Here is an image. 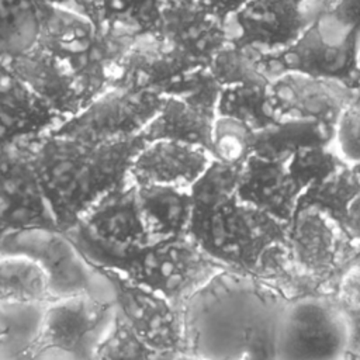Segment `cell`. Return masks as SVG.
<instances>
[{"label": "cell", "instance_id": "cell-6", "mask_svg": "<svg viewBox=\"0 0 360 360\" xmlns=\"http://www.w3.org/2000/svg\"><path fill=\"white\" fill-rule=\"evenodd\" d=\"M225 270L229 269L186 233L150 240L121 276L163 295L183 311L198 290Z\"/></svg>", "mask_w": 360, "mask_h": 360}, {"label": "cell", "instance_id": "cell-3", "mask_svg": "<svg viewBox=\"0 0 360 360\" xmlns=\"http://www.w3.org/2000/svg\"><path fill=\"white\" fill-rule=\"evenodd\" d=\"M128 45L107 35L87 13L68 3L41 0L38 46L68 65L84 105L110 86L112 66Z\"/></svg>", "mask_w": 360, "mask_h": 360}, {"label": "cell", "instance_id": "cell-16", "mask_svg": "<svg viewBox=\"0 0 360 360\" xmlns=\"http://www.w3.org/2000/svg\"><path fill=\"white\" fill-rule=\"evenodd\" d=\"M270 97L278 120L301 118L335 125L354 93L343 83L281 72L270 79Z\"/></svg>", "mask_w": 360, "mask_h": 360}, {"label": "cell", "instance_id": "cell-41", "mask_svg": "<svg viewBox=\"0 0 360 360\" xmlns=\"http://www.w3.org/2000/svg\"><path fill=\"white\" fill-rule=\"evenodd\" d=\"M342 229L360 249V195L350 204Z\"/></svg>", "mask_w": 360, "mask_h": 360}, {"label": "cell", "instance_id": "cell-28", "mask_svg": "<svg viewBox=\"0 0 360 360\" xmlns=\"http://www.w3.org/2000/svg\"><path fill=\"white\" fill-rule=\"evenodd\" d=\"M51 301L46 277L37 263L17 255H0V304L42 305Z\"/></svg>", "mask_w": 360, "mask_h": 360}, {"label": "cell", "instance_id": "cell-19", "mask_svg": "<svg viewBox=\"0 0 360 360\" xmlns=\"http://www.w3.org/2000/svg\"><path fill=\"white\" fill-rule=\"evenodd\" d=\"M301 194L291 177L287 160L264 159L252 155L242 166L236 197L285 224H290Z\"/></svg>", "mask_w": 360, "mask_h": 360}, {"label": "cell", "instance_id": "cell-36", "mask_svg": "<svg viewBox=\"0 0 360 360\" xmlns=\"http://www.w3.org/2000/svg\"><path fill=\"white\" fill-rule=\"evenodd\" d=\"M332 146L346 163H360V101L353 98L339 114Z\"/></svg>", "mask_w": 360, "mask_h": 360}, {"label": "cell", "instance_id": "cell-32", "mask_svg": "<svg viewBox=\"0 0 360 360\" xmlns=\"http://www.w3.org/2000/svg\"><path fill=\"white\" fill-rule=\"evenodd\" d=\"M255 129L232 117L215 115L211 129L210 156L231 166H243L253 155Z\"/></svg>", "mask_w": 360, "mask_h": 360}, {"label": "cell", "instance_id": "cell-37", "mask_svg": "<svg viewBox=\"0 0 360 360\" xmlns=\"http://www.w3.org/2000/svg\"><path fill=\"white\" fill-rule=\"evenodd\" d=\"M333 297L342 307H360V252L340 274Z\"/></svg>", "mask_w": 360, "mask_h": 360}, {"label": "cell", "instance_id": "cell-13", "mask_svg": "<svg viewBox=\"0 0 360 360\" xmlns=\"http://www.w3.org/2000/svg\"><path fill=\"white\" fill-rule=\"evenodd\" d=\"M100 276L112 291L115 312L158 353L183 349V311L163 295L136 284L115 271Z\"/></svg>", "mask_w": 360, "mask_h": 360}, {"label": "cell", "instance_id": "cell-35", "mask_svg": "<svg viewBox=\"0 0 360 360\" xmlns=\"http://www.w3.org/2000/svg\"><path fill=\"white\" fill-rule=\"evenodd\" d=\"M221 89L222 86L214 77L210 68L207 65H198L180 79L169 96L177 97L194 107L217 115Z\"/></svg>", "mask_w": 360, "mask_h": 360}, {"label": "cell", "instance_id": "cell-14", "mask_svg": "<svg viewBox=\"0 0 360 360\" xmlns=\"http://www.w3.org/2000/svg\"><path fill=\"white\" fill-rule=\"evenodd\" d=\"M200 63L158 34L134 39L115 60L110 86L169 96L180 79Z\"/></svg>", "mask_w": 360, "mask_h": 360}, {"label": "cell", "instance_id": "cell-4", "mask_svg": "<svg viewBox=\"0 0 360 360\" xmlns=\"http://www.w3.org/2000/svg\"><path fill=\"white\" fill-rule=\"evenodd\" d=\"M94 271L122 274L149 238L132 181L114 188L63 231Z\"/></svg>", "mask_w": 360, "mask_h": 360}, {"label": "cell", "instance_id": "cell-30", "mask_svg": "<svg viewBox=\"0 0 360 360\" xmlns=\"http://www.w3.org/2000/svg\"><path fill=\"white\" fill-rule=\"evenodd\" d=\"M208 68L222 87L270 82L262 53L256 49L239 46L232 42H228L211 59Z\"/></svg>", "mask_w": 360, "mask_h": 360}, {"label": "cell", "instance_id": "cell-25", "mask_svg": "<svg viewBox=\"0 0 360 360\" xmlns=\"http://www.w3.org/2000/svg\"><path fill=\"white\" fill-rule=\"evenodd\" d=\"M335 125L314 120L284 118L255 131L253 155L273 160H288L301 148L332 145Z\"/></svg>", "mask_w": 360, "mask_h": 360}, {"label": "cell", "instance_id": "cell-27", "mask_svg": "<svg viewBox=\"0 0 360 360\" xmlns=\"http://www.w3.org/2000/svg\"><path fill=\"white\" fill-rule=\"evenodd\" d=\"M357 195H360V176L352 165H345L305 187L298 197L295 212L307 208L316 210L342 228L349 207Z\"/></svg>", "mask_w": 360, "mask_h": 360}, {"label": "cell", "instance_id": "cell-12", "mask_svg": "<svg viewBox=\"0 0 360 360\" xmlns=\"http://www.w3.org/2000/svg\"><path fill=\"white\" fill-rule=\"evenodd\" d=\"M0 255L24 256L46 277L51 301L72 295L91 294L94 271L59 229H30L4 236Z\"/></svg>", "mask_w": 360, "mask_h": 360}, {"label": "cell", "instance_id": "cell-5", "mask_svg": "<svg viewBox=\"0 0 360 360\" xmlns=\"http://www.w3.org/2000/svg\"><path fill=\"white\" fill-rule=\"evenodd\" d=\"M288 226L233 194L207 215L191 219L188 235L229 270L253 274L269 250L287 243Z\"/></svg>", "mask_w": 360, "mask_h": 360}, {"label": "cell", "instance_id": "cell-38", "mask_svg": "<svg viewBox=\"0 0 360 360\" xmlns=\"http://www.w3.org/2000/svg\"><path fill=\"white\" fill-rule=\"evenodd\" d=\"M322 7L360 31V0H326Z\"/></svg>", "mask_w": 360, "mask_h": 360}, {"label": "cell", "instance_id": "cell-7", "mask_svg": "<svg viewBox=\"0 0 360 360\" xmlns=\"http://www.w3.org/2000/svg\"><path fill=\"white\" fill-rule=\"evenodd\" d=\"M359 49L360 31L322 7L309 17L290 46L273 53H260L264 63L276 62L281 66L278 73L297 72L350 87L357 73Z\"/></svg>", "mask_w": 360, "mask_h": 360}, {"label": "cell", "instance_id": "cell-18", "mask_svg": "<svg viewBox=\"0 0 360 360\" xmlns=\"http://www.w3.org/2000/svg\"><path fill=\"white\" fill-rule=\"evenodd\" d=\"M200 65H207L229 42L226 22L200 4L166 0L155 32Z\"/></svg>", "mask_w": 360, "mask_h": 360}, {"label": "cell", "instance_id": "cell-40", "mask_svg": "<svg viewBox=\"0 0 360 360\" xmlns=\"http://www.w3.org/2000/svg\"><path fill=\"white\" fill-rule=\"evenodd\" d=\"M347 326V350H360V307H343Z\"/></svg>", "mask_w": 360, "mask_h": 360}, {"label": "cell", "instance_id": "cell-33", "mask_svg": "<svg viewBox=\"0 0 360 360\" xmlns=\"http://www.w3.org/2000/svg\"><path fill=\"white\" fill-rule=\"evenodd\" d=\"M158 352L148 346L114 309L105 335L94 350V360H155Z\"/></svg>", "mask_w": 360, "mask_h": 360}, {"label": "cell", "instance_id": "cell-22", "mask_svg": "<svg viewBox=\"0 0 360 360\" xmlns=\"http://www.w3.org/2000/svg\"><path fill=\"white\" fill-rule=\"evenodd\" d=\"M136 186V200L152 240L188 233L193 200L188 188L163 184Z\"/></svg>", "mask_w": 360, "mask_h": 360}, {"label": "cell", "instance_id": "cell-15", "mask_svg": "<svg viewBox=\"0 0 360 360\" xmlns=\"http://www.w3.org/2000/svg\"><path fill=\"white\" fill-rule=\"evenodd\" d=\"M228 21L235 31L229 42L273 53L290 46L309 17L304 6L290 0H248Z\"/></svg>", "mask_w": 360, "mask_h": 360}, {"label": "cell", "instance_id": "cell-26", "mask_svg": "<svg viewBox=\"0 0 360 360\" xmlns=\"http://www.w3.org/2000/svg\"><path fill=\"white\" fill-rule=\"evenodd\" d=\"M41 0H0V63H10L38 46Z\"/></svg>", "mask_w": 360, "mask_h": 360}, {"label": "cell", "instance_id": "cell-44", "mask_svg": "<svg viewBox=\"0 0 360 360\" xmlns=\"http://www.w3.org/2000/svg\"><path fill=\"white\" fill-rule=\"evenodd\" d=\"M343 360H360V350L354 352H346Z\"/></svg>", "mask_w": 360, "mask_h": 360}, {"label": "cell", "instance_id": "cell-11", "mask_svg": "<svg viewBox=\"0 0 360 360\" xmlns=\"http://www.w3.org/2000/svg\"><path fill=\"white\" fill-rule=\"evenodd\" d=\"M34 141L0 146V240L21 231L58 229L34 166Z\"/></svg>", "mask_w": 360, "mask_h": 360}, {"label": "cell", "instance_id": "cell-39", "mask_svg": "<svg viewBox=\"0 0 360 360\" xmlns=\"http://www.w3.org/2000/svg\"><path fill=\"white\" fill-rule=\"evenodd\" d=\"M248 0H195L208 13L226 22Z\"/></svg>", "mask_w": 360, "mask_h": 360}, {"label": "cell", "instance_id": "cell-43", "mask_svg": "<svg viewBox=\"0 0 360 360\" xmlns=\"http://www.w3.org/2000/svg\"><path fill=\"white\" fill-rule=\"evenodd\" d=\"M350 89L354 93L353 98L360 101V49H359V56H357V73H356V76H354V79L350 84Z\"/></svg>", "mask_w": 360, "mask_h": 360}, {"label": "cell", "instance_id": "cell-21", "mask_svg": "<svg viewBox=\"0 0 360 360\" xmlns=\"http://www.w3.org/2000/svg\"><path fill=\"white\" fill-rule=\"evenodd\" d=\"M63 121L84 107L80 87L65 62L37 46L8 63Z\"/></svg>", "mask_w": 360, "mask_h": 360}, {"label": "cell", "instance_id": "cell-31", "mask_svg": "<svg viewBox=\"0 0 360 360\" xmlns=\"http://www.w3.org/2000/svg\"><path fill=\"white\" fill-rule=\"evenodd\" d=\"M240 170L242 166H231L211 159L205 170L188 188L193 200L191 219L207 215L236 194Z\"/></svg>", "mask_w": 360, "mask_h": 360}, {"label": "cell", "instance_id": "cell-2", "mask_svg": "<svg viewBox=\"0 0 360 360\" xmlns=\"http://www.w3.org/2000/svg\"><path fill=\"white\" fill-rule=\"evenodd\" d=\"M141 135L90 143L49 132L34 141L37 176L59 231L70 228L103 195L127 184Z\"/></svg>", "mask_w": 360, "mask_h": 360}, {"label": "cell", "instance_id": "cell-17", "mask_svg": "<svg viewBox=\"0 0 360 360\" xmlns=\"http://www.w3.org/2000/svg\"><path fill=\"white\" fill-rule=\"evenodd\" d=\"M62 120L8 65L0 63V146L38 139Z\"/></svg>", "mask_w": 360, "mask_h": 360}, {"label": "cell", "instance_id": "cell-46", "mask_svg": "<svg viewBox=\"0 0 360 360\" xmlns=\"http://www.w3.org/2000/svg\"><path fill=\"white\" fill-rule=\"evenodd\" d=\"M353 167H354V170L357 172V174L360 176V163H359V165H356V166H353Z\"/></svg>", "mask_w": 360, "mask_h": 360}, {"label": "cell", "instance_id": "cell-23", "mask_svg": "<svg viewBox=\"0 0 360 360\" xmlns=\"http://www.w3.org/2000/svg\"><path fill=\"white\" fill-rule=\"evenodd\" d=\"M215 115L177 97H163L156 115L141 132L145 142L174 141L210 150Z\"/></svg>", "mask_w": 360, "mask_h": 360}, {"label": "cell", "instance_id": "cell-24", "mask_svg": "<svg viewBox=\"0 0 360 360\" xmlns=\"http://www.w3.org/2000/svg\"><path fill=\"white\" fill-rule=\"evenodd\" d=\"M165 4L166 0H96L90 15L107 35L129 44L158 31Z\"/></svg>", "mask_w": 360, "mask_h": 360}, {"label": "cell", "instance_id": "cell-45", "mask_svg": "<svg viewBox=\"0 0 360 360\" xmlns=\"http://www.w3.org/2000/svg\"><path fill=\"white\" fill-rule=\"evenodd\" d=\"M290 1H294V3H297V4H301V6H304L307 0H290Z\"/></svg>", "mask_w": 360, "mask_h": 360}, {"label": "cell", "instance_id": "cell-48", "mask_svg": "<svg viewBox=\"0 0 360 360\" xmlns=\"http://www.w3.org/2000/svg\"><path fill=\"white\" fill-rule=\"evenodd\" d=\"M93 360H94V359H93Z\"/></svg>", "mask_w": 360, "mask_h": 360}, {"label": "cell", "instance_id": "cell-10", "mask_svg": "<svg viewBox=\"0 0 360 360\" xmlns=\"http://www.w3.org/2000/svg\"><path fill=\"white\" fill-rule=\"evenodd\" d=\"M162 101L155 93L108 86L52 132L90 143L132 138L141 135Z\"/></svg>", "mask_w": 360, "mask_h": 360}, {"label": "cell", "instance_id": "cell-20", "mask_svg": "<svg viewBox=\"0 0 360 360\" xmlns=\"http://www.w3.org/2000/svg\"><path fill=\"white\" fill-rule=\"evenodd\" d=\"M211 160L210 153L194 145L174 141L146 142L135 156L129 180L134 184H163L190 188Z\"/></svg>", "mask_w": 360, "mask_h": 360}, {"label": "cell", "instance_id": "cell-47", "mask_svg": "<svg viewBox=\"0 0 360 360\" xmlns=\"http://www.w3.org/2000/svg\"><path fill=\"white\" fill-rule=\"evenodd\" d=\"M176 1H184V3H194L195 0H176Z\"/></svg>", "mask_w": 360, "mask_h": 360}, {"label": "cell", "instance_id": "cell-8", "mask_svg": "<svg viewBox=\"0 0 360 360\" xmlns=\"http://www.w3.org/2000/svg\"><path fill=\"white\" fill-rule=\"evenodd\" d=\"M347 326L332 295L309 294L284 302L276 332V360H343Z\"/></svg>", "mask_w": 360, "mask_h": 360}, {"label": "cell", "instance_id": "cell-29", "mask_svg": "<svg viewBox=\"0 0 360 360\" xmlns=\"http://www.w3.org/2000/svg\"><path fill=\"white\" fill-rule=\"evenodd\" d=\"M217 115L232 117L255 131L278 121L270 97V82L224 86L217 104Z\"/></svg>", "mask_w": 360, "mask_h": 360}, {"label": "cell", "instance_id": "cell-42", "mask_svg": "<svg viewBox=\"0 0 360 360\" xmlns=\"http://www.w3.org/2000/svg\"><path fill=\"white\" fill-rule=\"evenodd\" d=\"M155 360H204V359L181 349V350H170V352L158 353Z\"/></svg>", "mask_w": 360, "mask_h": 360}, {"label": "cell", "instance_id": "cell-1", "mask_svg": "<svg viewBox=\"0 0 360 360\" xmlns=\"http://www.w3.org/2000/svg\"><path fill=\"white\" fill-rule=\"evenodd\" d=\"M287 300L259 277L225 270L198 290L183 308V350L207 360L219 343H243L248 360H276V332Z\"/></svg>", "mask_w": 360, "mask_h": 360}, {"label": "cell", "instance_id": "cell-34", "mask_svg": "<svg viewBox=\"0 0 360 360\" xmlns=\"http://www.w3.org/2000/svg\"><path fill=\"white\" fill-rule=\"evenodd\" d=\"M346 163L332 145H315L298 149L287 160V167L302 191L309 184L319 181L339 170Z\"/></svg>", "mask_w": 360, "mask_h": 360}, {"label": "cell", "instance_id": "cell-9", "mask_svg": "<svg viewBox=\"0 0 360 360\" xmlns=\"http://www.w3.org/2000/svg\"><path fill=\"white\" fill-rule=\"evenodd\" d=\"M35 333L24 349V357L35 360L56 350L73 360H93L94 350L114 316L112 301L93 294L56 298L44 304Z\"/></svg>", "mask_w": 360, "mask_h": 360}]
</instances>
